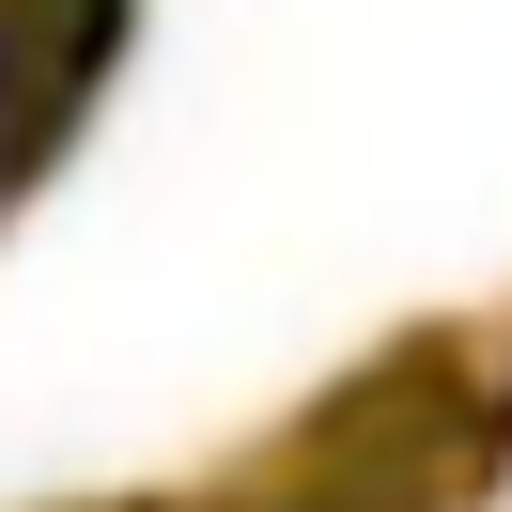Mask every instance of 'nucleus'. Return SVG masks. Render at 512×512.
Masks as SVG:
<instances>
[{
    "instance_id": "obj_1",
    "label": "nucleus",
    "mask_w": 512,
    "mask_h": 512,
    "mask_svg": "<svg viewBox=\"0 0 512 512\" xmlns=\"http://www.w3.org/2000/svg\"><path fill=\"white\" fill-rule=\"evenodd\" d=\"M466 481H481V388H466L450 342H419L388 373H357L295 435V466L264 497H233V512H450Z\"/></svg>"
},
{
    "instance_id": "obj_2",
    "label": "nucleus",
    "mask_w": 512,
    "mask_h": 512,
    "mask_svg": "<svg viewBox=\"0 0 512 512\" xmlns=\"http://www.w3.org/2000/svg\"><path fill=\"white\" fill-rule=\"evenodd\" d=\"M109 47H125V0H0V187L63 156Z\"/></svg>"
}]
</instances>
